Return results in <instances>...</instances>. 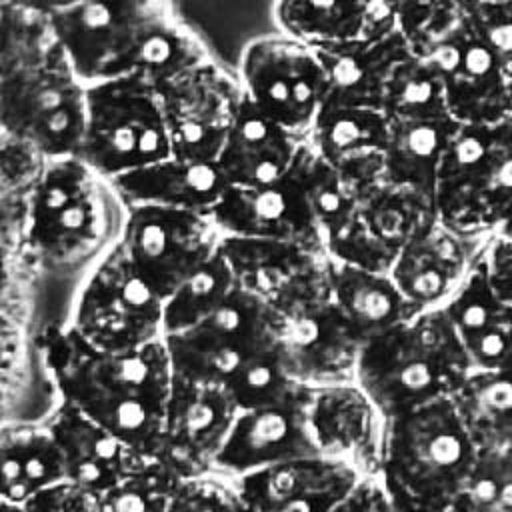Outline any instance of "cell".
I'll list each match as a JSON object with an SVG mask.
<instances>
[{
	"label": "cell",
	"instance_id": "1",
	"mask_svg": "<svg viewBox=\"0 0 512 512\" xmlns=\"http://www.w3.org/2000/svg\"><path fill=\"white\" fill-rule=\"evenodd\" d=\"M60 400L118 436L142 456H158L172 364L164 340L134 350H100L72 326H48L38 338Z\"/></svg>",
	"mask_w": 512,
	"mask_h": 512
},
{
	"label": "cell",
	"instance_id": "2",
	"mask_svg": "<svg viewBox=\"0 0 512 512\" xmlns=\"http://www.w3.org/2000/svg\"><path fill=\"white\" fill-rule=\"evenodd\" d=\"M472 370L444 310L430 308L362 344L354 382L382 418L450 398Z\"/></svg>",
	"mask_w": 512,
	"mask_h": 512
},
{
	"label": "cell",
	"instance_id": "3",
	"mask_svg": "<svg viewBox=\"0 0 512 512\" xmlns=\"http://www.w3.org/2000/svg\"><path fill=\"white\" fill-rule=\"evenodd\" d=\"M480 450L454 402L440 398L384 418L378 480L402 506H452Z\"/></svg>",
	"mask_w": 512,
	"mask_h": 512
},
{
	"label": "cell",
	"instance_id": "4",
	"mask_svg": "<svg viewBox=\"0 0 512 512\" xmlns=\"http://www.w3.org/2000/svg\"><path fill=\"white\" fill-rule=\"evenodd\" d=\"M114 202L120 200L110 180L84 160L50 158L42 180L26 200L22 246L50 268L76 266L108 240Z\"/></svg>",
	"mask_w": 512,
	"mask_h": 512
},
{
	"label": "cell",
	"instance_id": "5",
	"mask_svg": "<svg viewBox=\"0 0 512 512\" xmlns=\"http://www.w3.org/2000/svg\"><path fill=\"white\" fill-rule=\"evenodd\" d=\"M166 156L170 138L162 98L152 84L138 74L88 84L80 160L114 180Z\"/></svg>",
	"mask_w": 512,
	"mask_h": 512
},
{
	"label": "cell",
	"instance_id": "6",
	"mask_svg": "<svg viewBox=\"0 0 512 512\" xmlns=\"http://www.w3.org/2000/svg\"><path fill=\"white\" fill-rule=\"evenodd\" d=\"M172 18L170 0H80L52 12L60 46L86 84L132 74L148 38Z\"/></svg>",
	"mask_w": 512,
	"mask_h": 512
},
{
	"label": "cell",
	"instance_id": "7",
	"mask_svg": "<svg viewBox=\"0 0 512 512\" xmlns=\"http://www.w3.org/2000/svg\"><path fill=\"white\" fill-rule=\"evenodd\" d=\"M164 300L116 240L86 278L70 326L100 350H134L162 338Z\"/></svg>",
	"mask_w": 512,
	"mask_h": 512
},
{
	"label": "cell",
	"instance_id": "8",
	"mask_svg": "<svg viewBox=\"0 0 512 512\" xmlns=\"http://www.w3.org/2000/svg\"><path fill=\"white\" fill-rule=\"evenodd\" d=\"M88 84L66 54L0 78V130L36 144L48 158L78 156Z\"/></svg>",
	"mask_w": 512,
	"mask_h": 512
},
{
	"label": "cell",
	"instance_id": "9",
	"mask_svg": "<svg viewBox=\"0 0 512 512\" xmlns=\"http://www.w3.org/2000/svg\"><path fill=\"white\" fill-rule=\"evenodd\" d=\"M236 78L244 98L298 136H308L328 90L318 52L282 32L250 40Z\"/></svg>",
	"mask_w": 512,
	"mask_h": 512
},
{
	"label": "cell",
	"instance_id": "10",
	"mask_svg": "<svg viewBox=\"0 0 512 512\" xmlns=\"http://www.w3.org/2000/svg\"><path fill=\"white\" fill-rule=\"evenodd\" d=\"M276 336V310L256 294L236 286L202 322L162 340L176 376L224 386L254 350Z\"/></svg>",
	"mask_w": 512,
	"mask_h": 512
},
{
	"label": "cell",
	"instance_id": "11",
	"mask_svg": "<svg viewBox=\"0 0 512 512\" xmlns=\"http://www.w3.org/2000/svg\"><path fill=\"white\" fill-rule=\"evenodd\" d=\"M222 234L210 214L130 206L118 242L154 292L166 300L218 248Z\"/></svg>",
	"mask_w": 512,
	"mask_h": 512
},
{
	"label": "cell",
	"instance_id": "12",
	"mask_svg": "<svg viewBox=\"0 0 512 512\" xmlns=\"http://www.w3.org/2000/svg\"><path fill=\"white\" fill-rule=\"evenodd\" d=\"M220 250L238 288L256 294L280 314L332 296L330 256L322 250L240 236H222Z\"/></svg>",
	"mask_w": 512,
	"mask_h": 512
},
{
	"label": "cell",
	"instance_id": "13",
	"mask_svg": "<svg viewBox=\"0 0 512 512\" xmlns=\"http://www.w3.org/2000/svg\"><path fill=\"white\" fill-rule=\"evenodd\" d=\"M170 154L218 160L228 128L242 102L236 76L212 58L160 90Z\"/></svg>",
	"mask_w": 512,
	"mask_h": 512
},
{
	"label": "cell",
	"instance_id": "14",
	"mask_svg": "<svg viewBox=\"0 0 512 512\" xmlns=\"http://www.w3.org/2000/svg\"><path fill=\"white\" fill-rule=\"evenodd\" d=\"M236 414L238 406L224 386L174 374L160 460L178 478L210 474Z\"/></svg>",
	"mask_w": 512,
	"mask_h": 512
},
{
	"label": "cell",
	"instance_id": "15",
	"mask_svg": "<svg viewBox=\"0 0 512 512\" xmlns=\"http://www.w3.org/2000/svg\"><path fill=\"white\" fill-rule=\"evenodd\" d=\"M310 386L300 384L282 400L238 410L212 472L236 480L284 460L320 454L308 420Z\"/></svg>",
	"mask_w": 512,
	"mask_h": 512
},
{
	"label": "cell",
	"instance_id": "16",
	"mask_svg": "<svg viewBox=\"0 0 512 512\" xmlns=\"http://www.w3.org/2000/svg\"><path fill=\"white\" fill-rule=\"evenodd\" d=\"M278 314V340L290 376L304 386L354 382L360 342L332 296Z\"/></svg>",
	"mask_w": 512,
	"mask_h": 512
},
{
	"label": "cell",
	"instance_id": "17",
	"mask_svg": "<svg viewBox=\"0 0 512 512\" xmlns=\"http://www.w3.org/2000/svg\"><path fill=\"white\" fill-rule=\"evenodd\" d=\"M436 218L462 236H492L512 210V114L490 124L484 154L458 184L434 190Z\"/></svg>",
	"mask_w": 512,
	"mask_h": 512
},
{
	"label": "cell",
	"instance_id": "18",
	"mask_svg": "<svg viewBox=\"0 0 512 512\" xmlns=\"http://www.w3.org/2000/svg\"><path fill=\"white\" fill-rule=\"evenodd\" d=\"M424 60L446 86L448 114L460 124H494L508 116L506 70L462 14V24Z\"/></svg>",
	"mask_w": 512,
	"mask_h": 512
},
{
	"label": "cell",
	"instance_id": "19",
	"mask_svg": "<svg viewBox=\"0 0 512 512\" xmlns=\"http://www.w3.org/2000/svg\"><path fill=\"white\" fill-rule=\"evenodd\" d=\"M210 218L222 236L282 240L326 252L292 170L270 184L228 186Z\"/></svg>",
	"mask_w": 512,
	"mask_h": 512
},
{
	"label": "cell",
	"instance_id": "20",
	"mask_svg": "<svg viewBox=\"0 0 512 512\" xmlns=\"http://www.w3.org/2000/svg\"><path fill=\"white\" fill-rule=\"evenodd\" d=\"M358 478L348 462L312 454L270 464L234 482L250 512H330Z\"/></svg>",
	"mask_w": 512,
	"mask_h": 512
},
{
	"label": "cell",
	"instance_id": "21",
	"mask_svg": "<svg viewBox=\"0 0 512 512\" xmlns=\"http://www.w3.org/2000/svg\"><path fill=\"white\" fill-rule=\"evenodd\" d=\"M308 420L322 456L348 462L360 478H378L384 418L356 382L310 386Z\"/></svg>",
	"mask_w": 512,
	"mask_h": 512
},
{
	"label": "cell",
	"instance_id": "22",
	"mask_svg": "<svg viewBox=\"0 0 512 512\" xmlns=\"http://www.w3.org/2000/svg\"><path fill=\"white\" fill-rule=\"evenodd\" d=\"M488 238L462 236L436 222L400 248L390 276L420 312L438 308L478 262Z\"/></svg>",
	"mask_w": 512,
	"mask_h": 512
},
{
	"label": "cell",
	"instance_id": "23",
	"mask_svg": "<svg viewBox=\"0 0 512 512\" xmlns=\"http://www.w3.org/2000/svg\"><path fill=\"white\" fill-rule=\"evenodd\" d=\"M388 130L382 110L324 104L306 140L362 194L384 178Z\"/></svg>",
	"mask_w": 512,
	"mask_h": 512
},
{
	"label": "cell",
	"instance_id": "24",
	"mask_svg": "<svg viewBox=\"0 0 512 512\" xmlns=\"http://www.w3.org/2000/svg\"><path fill=\"white\" fill-rule=\"evenodd\" d=\"M472 370L508 368L512 362V306L494 292L482 256L440 306Z\"/></svg>",
	"mask_w": 512,
	"mask_h": 512
},
{
	"label": "cell",
	"instance_id": "25",
	"mask_svg": "<svg viewBox=\"0 0 512 512\" xmlns=\"http://www.w3.org/2000/svg\"><path fill=\"white\" fill-rule=\"evenodd\" d=\"M124 208L162 206L210 214L228 190L216 160L166 156L110 180Z\"/></svg>",
	"mask_w": 512,
	"mask_h": 512
},
{
	"label": "cell",
	"instance_id": "26",
	"mask_svg": "<svg viewBox=\"0 0 512 512\" xmlns=\"http://www.w3.org/2000/svg\"><path fill=\"white\" fill-rule=\"evenodd\" d=\"M304 140L306 136L286 130L242 94L216 162L230 186L270 184L290 170Z\"/></svg>",
	"mask_w": 512,
	"mask_h": 512
},
{
	"label": "cell",
	"instance_id": "27",
	"mask_svg": "<svg viewBox=\"0 0 512 512\" xmlns=\"http://www.w3.org/2000/svg\"><path fill=\"white\" fill-rule=\"evenodd\" d=\"M44 424L58 446L64 480L102 494L122 480L142 456L62 400Z\"/></svg>",
	"mask_w": 512,
	"mask_h": 512
},
{
	"label": "cell",
	"instance_id": "28",
	"mask_svg": "<svg viewBox=\"0 0 512 512\" xmlns=\"http://www.w3.org/2000/svg\"><path fill=\"white\" fill-rule=\"evenodd\" d=\"M314 50L328 80L324 104L374 110H382L384 88L394 68L412 54L400 30L384 38H358Z\"/></svg>",
	"mask_w": 512,
	"mask_h": 512
},
{
	"label": "cell",
	"instance_id": "29",
	"mask_svg": "<svg viewBox=\"0 0 512 512\" xmlns=\"http://www.w3.org/2000/svg\"><path fill=\"white\" fill-rule=\"evenodd\" d=\"M330 290L336 310L360 346L420 314L390 272H372L330 258Z\"/></svg>",
	"mask_w": 512,
	"mask_h": 512
},
{
	"label": "cell",
	"instance_id": "30",
	"mask_svg": "<svg viewBox=\"0 0 512 512\" xmlns=\"http://www.w3.org/2000/svg\"><path fill=\"white\" fill-rule=\"evenodd\" d=\"M64 480L58 446L46 424L0 426V498L26 504L40 490Z\"/></svg>",
	"mask_w": 512,
	"mask_h": 512
},
{
	"label": "cell",
	"instance_id": "31",
	"mask_svg": "<svg viewBox=\"0 0 512 512\" xmlns=\"http://www.w3.org/2000/svg\"><path fill=\"white\" fill-rule=\"evenodd\" d=\"M458 122L450 114L390 120L384 150V180L434 194L438 168Z\"/></svg>",
	"mask_w": 512,
	"mask_h": 512
},
{
	"label": "cell",
	"instance_id": "32",
	"mask_svg": "<svg viewBox=\"0 0 512 512\" xmlns=\"http://www.w3.org/2000/svg\"><path fill=\"white\" fill-rule=\"evenodd\" d=\"M356 218L396 252L438 222L434 194L384 178L360 194Z\"/></svg>",
	"mask_w": 512,
	"mask_h": 512
},
{
	"label": "cell",
	"instance_id": "33",
	"mask_svg": "<svg viewBox=\"0 0 512 512\" xmlns=\"http://www.w3.org/2000/svg\"><path fill=\"white\" fill-rule=\"evenodd\" d=\"M450 400L480 452L512 448V370H470Z\"/></svg>",
	"mask_w": 512,
	"mask_h": 512
},
{
	"label": "cell",
	"instance_id": "34",
	"mask_svg": "<svg viewBox=\"0 0 512 512\" xmlns=\"http://www.w3.org/2000/svg\"><path fill=\"white\" fill-rule=\"evenodd\" d=\"M274 22L310 48L344 44L364 36L366 0H276Z\"/></svg>",
	"mask_w": 512,
	"mask_h": 512
},
{
	"label": "cell",
	"instance_id": "35",
	"mask_svg": "<svg viewBox=\"0 0 512 512\" xmlns=\"http://www.w3.org/2000/svg\"><path fill=\"white\" fill-rule=\"evenodd\" d=\"M292 174L300 182L306 204L310 208L314 226L324 244L328 242L352 220L358 208L360 194L356 188L324 160L308 140H304L294 164L290 166Z\"/></svg>",
	"mask_w": 512,
	"mask_h": 512
},
{
	"label": "cell",
	"instance_id": "36",
	"mask_svg": "<svg viewBox=\"0 0 512 512\" xmlns=\"http://www.w3.org/2000/svg\"><path fill=\"white\" fill-rule=\"evenodd\" d=\"M64 54L52 14L26 2L0 6V78L38 68Z\"/></svg>",
	"mask_w": 512,
	"mask_h": 512
},
{
	"label": "cell",
	"instance_id": "37",
	"mask_svg": "<svg viewBox=\"0 0 512 512\" xmlns=\"http://www.w3.org/2000/svg\"><path fill=\"white\" fill-rule=\"evenodd\" d=\"M236 286L234 272L218 248L164 300L162 338L202 322L234 292Z\"/></svg>",
	"mask_w": 512,
	"mask_h": 512
},
{
	"label": "cell",
	"instance_id": "38",
	"mask_svg": "<svg viewBox=\"0 0 512 512\" xmlns=\"http://www.w3.org/2000/svg\"><path fill=\"white\" fill-rule=\"evenodd\" d=\"M382 112L388 120H418L448 114L446 86L440 70L414 54H408L390 74Z\"/></svg>",
	"mask_w": 512,
	"mask_h": 512
},
{
	"label": "cell",
	"instance_id": "39",
	"mask_svg": "<svg viewBox=\"0 0 512 512\" xmlns=\"http://www.w3.org/2000/svg\"><path fill=\"white\" fill-rule=\"evenodd\" d=\"M210 60L198 36L178 18L160 26L140 50L132 74L142 76L158 92Z\"/></svg>",
	"mask_w": 512,
	"mask_h": 512
},
{
	"label": "cell",
	"instance_id": "40",
	"mask_svg": "<svg viewBox=\"0 0 512 512\" xmlns=\"http://www.w3.org/2000/svg\"><path fill=\"white\" fill-rule=\"evenodd\" d=\"M298 386L290 376L278 336L254 350L224 384L238 410L272 404Z\"/></svg>",
	"mask_w": 512,
	"mask_h": 512
},
{
	"label": "cell",
	"instance_id": "41",
	"mask_svg": "<svg viewBox=\"0 0 512 512\" xmlns=\"http://www.w3.org/2000/svg\"><path fill=\"white\" fill-rule=\"evenodd\" d=\"M178 482L160 456H140L132 470L102 494L104 512H168Z\"/></svg>",
	"mask_w": 512,
	"mask_h": 512
},
{
	"label": "cell",
	"instance_id": "42",
	"mask_svg": "<svg viewBox=\"0 0 512 512\" xmlns=\"http://www.w3.org/2000/svg\"><path fill=\"white\" fill-rule=\"evenodd\" d=\"M452 506L458 512H512V448L480 452Z\"/></svg>",
	"mask_w": 512,
	"mask_h": 512
},
{
	"label": "cell",
	"instance_id": "43",
	"mask_svg": "<svg viewBox=\"0 0 512 512\" xmlns=\"http://www.w3.org/2000/svg\"><path fill=\"white\" fill-rule=\"evenodd\" d=\"M50 158L32 142L0 130V190L28 200L42 180Z\"/></svg>",
	"mask_w": 512,
	"mask_h": 512
},
{
	"label": "cell",
	"instance_id": "44",
	"mask_svg": "<svg viewBox=\"0 0 512 512\" xmlns=\"http://www.w3.org/2000/svg\"><path fill=\"white\" fill-rule=\"evenodd\" d=\"M168 512H250L236 482L216 472L180 478Z\"/></svg>",
	"mask_w": 512,
	"mask_h": 512
},
{
	"label": "cell",
	"instance_id": "45",
	"mask_svg": "<svg viewBox=\"0 0 512 512\" xmlns=\"http://www.w3.org/2000/svg\"><path fill=\"white\" fill-rule=\"evenodd\" d=\"M326 254L336 260L356 268L372 272H390L398 252L374 238L356 218L352 220L328 242Z\"/></svg>",
	"mask_w": 512,
	"mask_h": 512
},
{
	"label": "cell",
	"instance_id": "46",
	"mask_svg": "<svg viewBox=\"0 0 512 512\" xmlns=\"http://www.w3.org/2000/svg\"><path fill=\"white\" fill-rule=\"evenodd\" d=\"M476 36L500 58L504 70L512 66V12L490 0H458Z\"/></svg>",
	"mask_w": 512,
	"mask_h": 512
},
{
	"label": "cell",
	"instance_id": "47",
	"mask_svg": "<svg viewBox=\"0 0 512 512\" xmlns=\"http://www.w3.org/2000/svg\"><path fill=\"white\" fill-rule=\"evenodd\" d=\"M22 506L26 512H104V498L88 486L60 480Z\"/></svg>",
	"mask_w": 512,
	"mask_h": 512
},
{
	"label": "cell",
	"instance_id": "48",
	"mask_svg": "<svg viewBox=\"0 0 512 512\" xmlns=\"http://www.w3.org/2000/svg\"><path fill=\"white\" fill-rule=\"evenodd\" d=\"M482 260L494 292L512 306V240L492 234L484 246Z\"/></svg>",
	"mask_w": 512,
	"mask_h": 512
},
{
	"label": "cell",
	"instance_id": "49",
	"mask_svg": "<svg viewBox=\"0 0 512 512\" xmlns=\"http://www.w3.org/2000/svg\"><path fill=\"white\" fill-rule=\"evenodd\" d=\"M330 512H398V508L378 478H358Z\"/></svg>",
	"mask_w": 512,
	"mask_h": 512
},
{
	"label": "cell",
	"instance_id": "50",
	"mask_svg": "<svg viewBox=\"0 0 512 512\" xmlns=\"http://www.w3.org/2000/svg\"><path fill=\"white\" fill-rule=\"evenodd\" d=\"M26 202L0 190V246L18 252L24 240Z\"/></svg>",
	"mask_w": 512,
	"mask_h": 512
},
{
	"label": "cell",
	"instance_id": "51",
	"mask_svg": "<svg viewBox=\"0 0 512 512\" xmlns=\"http://www.w3.org/2000/svg\"><path fill=\"white\" fill-rule=\"evenodd\" d=\"M20 358V330L14 320L0 310V384L8 380Z\"/></svg>",
	"mask_w": 512,
	"mask_h": 512
},
{
	"label": "cell",
	"instance_id": "52",
	"mask_svg": "<svg viewBox=\"0 0 512 512\" xmlns=\"http://www.w3.org/2000/svg\"><path fill=\"white\" fill-rule=\"evenodd\" d=\"M14 254H16L14 250L0 246V310H2V304L6 302L10 286H12V256Z\"/></svg>",
	"mask_w": 512,
	"mask_h": 512
},
{
	"label": "cell",
	"instance_id": "53",
	"mask_svg": "<svg viewBox=\"0 0 512 512\" xmlns=\"http://www.w3.org/2000/svg\"><path fill=\"white\" fill-rule=\"evenodd\" d=\"M18 2L32 4V6L42 8V10H46V12L52 14V12L60 10V8H66V6H70V4H76V2H80V0H18Z\"/></svg>",
	"mask_w": 512,
	"mask_h": 512
},
{
	"label": "cell",
	"instance_id": "54",
	"mask_svg": "<svg viewBox=\"0 0 512 512\" xmlns=\"http://www.w3.org/2000/svg\"><path fill=\"white\" fill-rule=\"evenodd\" d=\"M496 236H502L506 240H512V210L502 218V222L498 224V228L494 230Z\"/></svg>",
	"mask_w": 512,
	"mask_h": 512
},
{
	"label": "cell",
	"instance_id": "55",
	"mask_svg": "<svg viewBox=\"0 0 512 512\" xmlns=\"http://www.w3.org/2000/svg\"><path fill=\"white\" fill-rule=\"evenodd\" d=\"M0 512H26V510L22 504H14V502L0 498Z\"/></svg>",
	"mask_w": 512,
	"mask_h": 512
},
{
	"label": "cell",
	"instance_id": "56",
	"mask_svg": "<svg viewBox=\"0 0 512 512\" xmlns=\"http://www.w3.org/2000/svg\"><path fill=\"white\" fill-rule=\"evenodd\" d=\"M506 88H508V114H512V66L506 70Z\"/></svg>",
	"mask_w": 512,
	"mask_h": 512
},
{
	"label": "cell",
	"instance_id": "57",
	"mask_svg": "<svg viewBox=\"0 0 512 512\" xmlns=\"http://www.w3.org/2000/svg\"><path fill=\"white\" fill-rule=\"evenodd\" d=\"M490 2H494V4H498V6H502V8L512 12V0H490Z\"/></svg>",
	"mask_w": 512,
	"mask_h": 512
},
{
	"label": "cell",
	"instance_id": "58",
	"mask_svg": "<svg viewBox=\"0 0 512 512\" xmlns=\"http://www.w3.org/2000/svg\"><path fill=\"white\" fill-rule=\"evenodd\" d=\"M8 2H16V0H0V6H2V4H8Z\"/></svg>",
	"mask_w": 512,
	"mask_h": 512
},
{
	"label": "cell",
	"instance_id": "59",
	"mask_svg": "<svg viewBox=\"0 0 512 512\" xmlns=\"http://www.w3.org/2000/svg\"><path fill=\"white\" fill-rule=\"evenodd\" d=\"M508 370H512V362H510V366H508Z\"/></svg>",
	"mask_w": 512,
	"mask_h": 512
}]
</instances>
